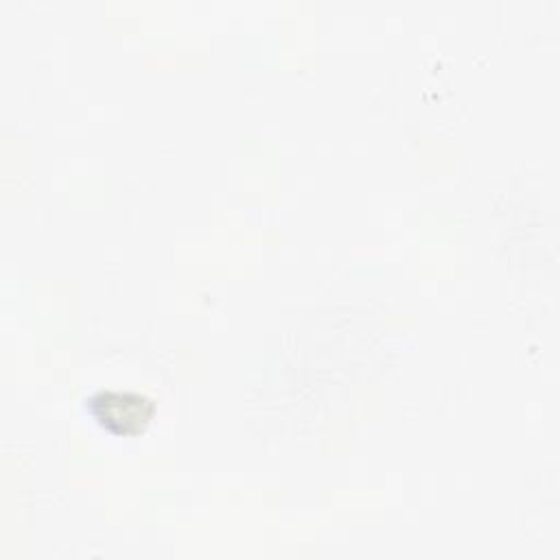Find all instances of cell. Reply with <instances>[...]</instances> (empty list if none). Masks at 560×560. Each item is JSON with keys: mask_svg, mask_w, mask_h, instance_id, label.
<instances>
[{"mask_svg": "<svg viewBox=\"0 0 560 560\" xmlns=\"http://www.w3.org/2000/svg\"><path fill=\"white\" fill-rule=\"evenodd\" d=\"M88 409L94 420L116 435L138 433L151 420L155 407L149 398L136 392L101 389L88 400Z\"/></svg>", "mask_w": 560, "mask_h": 560, "instance_id": "cell-1", "label": "cell"}]
</instances>
